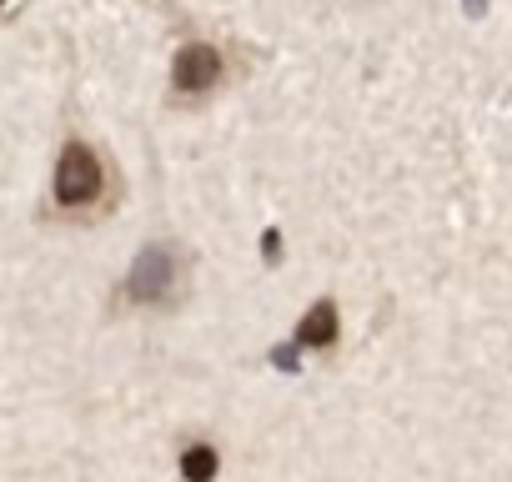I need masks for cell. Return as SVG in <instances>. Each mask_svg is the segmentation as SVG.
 I'll use <instances>...</instances> for the list:
<instances>
[{
	"label": "cell",
	"instance_id": "3",
	"mask_svg": "<svg viewBox=\"0 0 512 482\" xmlns=\"http://www.w3.org/2000/svg\"><path fill=\"white\" fill-rule=\"evenodd\" d=\"M221 76H226V56H221L211 41H191V46H181L176 61H171V86H176L181 96H201V91H211Z\"/></svg>",
	"mask_w": 512,
	"mask_h": 482
},
{
	"label": "cell",
	"instance_id": "2",
	"mask_svg": "<svg viewBox=\"0 0 512 482\" xmlns=\"http://www.w3.org/2000/svg\"><path fill=\"white\" fill-rule=\"evenodd\" d=\"M106 186V171L96 161V151L86 141H66L61 161H56V201L61 206H91Z\"/></svg>",
	"mask_w": 512,
	"mask_h": 482
},
{
	"label": "cell",
	"instance_id": "5",
	"mask_svg": "<svg viewBox=\"0 0 512 482\" xmlns=\"http://www.w3.org/2000/svg\"><path fill=\"white\" fill-rule=\"evenodd\" d=\"M216 467H221V457H216L211 442H196V447L181 452V477H186V482H211Z\"/></svg>",
	"mask_w": 512,
	"mask_h": 482
},
{
	"label": "cell",
	"instance_id": "6",
	"mask_svg": "<svg viewBox=\"0 0 512 482\" xmlns=\"http://www.w3.org/2000/svg\"><path fill=\"white\" fill-rule=\"evenodd\" d=\"M472 6H482V0H472Z\"/></svg>",
	"mask_w": 512,
	"mask_h": 482
},
{
	"label": "cell",
	"instance_id": "4",
	"mask_svg": "<svg viewBox=\"0 0 512 482\" xmlns=\"http://www.w3.org/2000/svg\"><path fill=\"white\" fill-rule=\"evenodd\" d=\"M297 342H302V347H332V342H337V307H332V302H317V307L302 317Z\"/></svg>",
	"mask_w": 512,
	"mask_h": 482
},
{
	"label": "cell",
	"instance_id": "7",
	"mask_svg": "<svg viewBox=\"0 0 512 482\" xmlns=\"http://www.w3.org/2000/svg\"><path fill=\"white\" fill-rule=\"evenodd\" d=\"M0 6H6V0H0Z\"/></svg>",
	"mask_w": 512,
	"mask_h": 482
},
{
	"label": "cell",
	"instance_id": "1",
	"mask_svg": "<svg viewBox=\"0 0 512 482\" xmlns=\"http://www.w3.org/2000/svg\"><path fill=\"white\" fill-rule=\"evenodd\" d=\"M181 287V252L166 247V241H156V247H146L136 262H131V277H126V297L136 307H156V302H171Z\"/></svg>",
	"mask_w": 512,
	"mask_h": 482
}]
</instances>
